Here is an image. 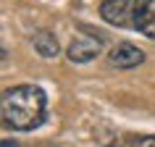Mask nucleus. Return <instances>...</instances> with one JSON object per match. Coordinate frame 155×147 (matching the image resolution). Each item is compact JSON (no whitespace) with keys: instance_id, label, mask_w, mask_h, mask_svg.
Instances as JSON below:
<instances>
[{"instance_id":"nucleus-5","label":"nucleus","mask_w":155,"mask_h":147,"mask_svg":"<svg viewBox=\"0 0 155 147\" xmlns=\"http://www.w3.org/2000/svg\"><path fill=\"white\" fill-rule=\"evenodd\" d=\"M32 45H34V50H37V55L45 58V60L58 58V53H61L58 37L50 32V29H40V32H34V34H32Z\"/></svg>"},{"instance_id":"nucleus-6","label":"nucleus","mask_w":155,"mask_h":147,"mask_svg":"<svg viewBox=\"0 0 155 147\" xmlns=\"http://www.w3.org/2000/svg\"><path fill=\"white\" fill-rule=\"evenodd\" d=\"M129 147H155V134H145V137H134Z\"/></svg>"},{"instance_id":"nucleus-2","label":"nucleus","mask_w":155,"mask_h":147,"mask_svg":"<svg viewBox=\"0 0 155 147\" xmlns=\"http://www.w3.org/2000/svg\"><path fill=\"white\" fill-rule=\"evenodd\" d=\"M100 18L118 29H134L155 40V0H105L100 5Z\"/></svg>"},{"instance_id":"nucleus-3","label":"nucleus","mask_w":155,"mask_h":147,"mask_svg":"<svg viewBox=\"0 0 155 147\" xmlns=\"http://www.w3.org/2000/svg\"><path fill=\"white\" fill-rule=\"evenodd\" d=\"M103 45H105V37L103 34H92L84 29L82 34H76L71 40V45L66 47V58L71 63H90L103 53Z\"/></svg>"},{"instance_id":"nucleus-4","label":"nucleus","mask_w":155,"mask_h":147,"mask_svg":"<svg viewBox=\"0 0 155 147\" xmlns=\"http://www.w3.org/2000/svg\"><path fill=\"white\" fill-rule=\"evenodd\" d=\"M108 63L113 68H137L139 63H145V53L131 42H118L108 50Z\"/></svg>"},{"instance_id":"nucleus-7","label":"nucleus","mask_w":155,"mask_h":147,"mask_svg":"<svg viewBox=\"0 0 155 147\" xmlns=\"http://www.w3.org/2000/svg\"><path fill=\"white\" fill-rule=\"evenodd\" d=\"M3 147H18L16 142H11V139H3Z\"/></svg>"},{"instance_id":"nucleus-1","label":"nucleus","mask_w":155,"mask_h":147,"mask_svg":"<svg viewBox=\"0 0 155 147\" xmlns=\"http://www.w3.org/2000/svg\"><path fill=\"white\" fill-rule=\"evenodd\" d=\"M3 123L13 131H34L48 116V95L34 84L8 87L0 100Z\"/></svg>"}]
</instances>
